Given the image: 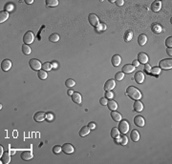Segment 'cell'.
<instances>
[{
  "instance_id": "7",
  "label": "cell",
  "mask_w": 172,
  "mask_h": 164,
  "mask_svg": "<svg viewBox=\"0 0 172 164\" xmlns=\"http://www.w3.org/2000/svg\"><path fill=\"white\" fill-rule=\"evenodd\" d=\"M62 151H63V153L67 155H70V154H73L74 153V147L72 146L70 143H65L63 144V146H62Z\"/></svg>"
},
{
  "instance_id": "29",
  "label": "cell",
  "mask_w": 172,
  "mask_h": 164,
  "mask_svg": "<svg viewBox=\"0 0 172 164\" xmlns=\"http://www.w3.org/2000/svg\"><path fill=\"white\" fill-rule=\"evenodd\" d=\"M2 161H3L4 164H8L10 163L11 161V156L9 153H5V154H3V156H2Z\"/></svg>"
},
{
  "instance_id": "6",
  "label": "cell",
  "mask_w": 172,
  "mask_h": 164,
  "mask_svg": "<svg viewBox=\"0 0 172 164\" xmlns=\"http://www.w3.org/2000/svg\"><path fill=\"white\" fill-rule=\"evenodd\" d=\"M88 21L89 23L91 24L93 27H97L98 24H99V20H98V17L94 14H90L89 16H88Z\"/></svg>"
},
{
  "instance_id": "54",
  "label": "cell",
  "mask_w": 172,
  "mask_h": 164,
  "mask_svg": "<svg viewBox=\"0 0 172 164\" xmlns=\"http://www.w3.org/2000/svg\"><path fill=\"white\" fill-rule=\"evenodd\" d=\"M25 2H26L27 4H32L33 2H34V0H26Z\"/></svg>"
},
{
  "instance_id": "36",
  "label": "cell",
  "mask_w": 172,
  "mask_h": 164,
  "mask_svg": "<svg viewBox=\"0 0 172 164\" xmlns=\"http://www.w3.org/2000/svg\"><path fill=\"white\" fill-rule=\"evenodd\" d=\"M53 68H52V64L51 63H49V62H45L44 64H42V70H44V71H50V70H52Z\"/></svg>"
},
{
  "instance_id": "10",
  "label": "cell",
  "mask_w": 172,
  "mask_h": 164,
  "mask_svg": "<svg viewBox=\"0 0 172 164\" xmlns=\"http://www.w3.org/2000/svg\"><path fill=\"white\" fill-rule=\"evenodd\" d=\"M12 68V62H11L10 59H4L1 63V69L5 72L9 71Z\"/></svg>"
},
{
  "instance_id": "1",
  "label": "cell",
  "mask_w": 172,
  "mask_h": 164,
  "mask_svg": "<svg viewBox=\"0 0 172 164\" xmlns=\"http://www.w3.org/2000/svg\"><path fill=\"white\" fill-rule=\"evenodd\" d=\"M126 94L134 100H140L142 98V94H141L140 90L137 89L136 87H133V86H130V87L127 88Z\"/></svg>"
},
{
  "instance_id": "18",
  "label": "cell",
  "mask_w": 172,
  "mask_h": 164,
  "mask_svg": "<svg viewBox=\"0 0 172 164\" xmlns=\"http://www.w3.org/2000/svg\"><path fill=\"white\" fill-rule=\"evenodd\" d=\"M133 109H134L135 112L140 113V112H142L143 110V105H142V103L140 100H136L134 105H133Z\"/></svg>"
},
{
  "instance_id": "26",
  "label": "cell",
  "mask_w": 172,
  "mask_h": 164,
  "mask_svg": "<svg viewBox=\"0 0 172 164\" xmlns=\"http://www.w3.org/2000/svg\"><path fill=\"white\" fill-rule=\"evenodd\" d=\"M107 107L109 108V110L111 111H116L118 108V104L115 100H110L109 102H107Z\"/></svg>"
},
{
  "instance_id": "21",
  "label": "cell",
  "mask_w": 172,
  "mask_h": 164,
  "mask_svg": "<svg viewBox=\"0 0 172 164\" xmlns=\"http://www.w3.org/2000/svg\"><path fill=\"white\" fill-rule=\"evenodd\" d=\"M111 117H112V119H113V120L117 121V122L122 120V114H120V113H118V112H116V111H112Z\"/></svg>"
},
{
  "instance_id": "3",
  "label": "cell",
  "mask_w": 172,
  "mask_h": 164,
  "mask_svg": "<svg viewBox=\"0 0 172 164\" xmlns=\"http://www.w3.org/2000/svg\"><path fill=\"white\" fill-rule=\"evenodd\" d=\"M159 68L164 70H168L172 68V60L171 59H162L159 63Z\"/></svg>"
},
{
  "instance_id": "43",
  "label": "cell",
  "mask_w": 172,
  "mask_h": 164,
  "mask_svg": "<svg viewBox=\"0 0 172 164\" xmlns=\"http://www.w3.org/2000/svg\"><path fill=\"white\" fill-rule=\"evenodd\" d=\"M113 97H114V94H113V93H112L111 91H108V92H106L105 93V97L106 98H109V99H111V98H113Z\"/></svg>"
},
{
  "instance_id": "45",
  "label": "cell",
  "mask_w": 172,
  "mask_h": 164,
  "mask_svg": "<svg viewBox=\"0 0 172 164\" xmlns=\"http://www.w3.org/2000/svg\"><path fill=\"white\" fill-rule=\"evenodd\" d=\"M99 102H101V105H107V98L106 97H103V98H101V100H99Z\"/></svg>"
},
{
  "instance_id": "22",
  "label": "cell",
  "mask_w": 172,
  "mask_h": 164,
  "mask_svg": "<svg viewBox=\"0 0 172 164\" xmlns=\"http://www.w3.org/2000/svg\"><path fill=\"white\" fill-rule=\"evenodd\" d=\"M151 30L152 32L155 33V34H160V33H162V28L161 27V25H159L158 23H154V24H152Z\"/></svg>"
},
{
  "instance_id": "15",
  "label": "cell",
  "mask_w": 172,
  "mask_h": 164,
  "mask_svg": "<svg viewBox=\"0 0 172 164\" xmlns=\"http://www.w3.org/2000/svg\"><path fill=\"white\" fill-rule=\"evenodd\" d=\"M134 79H135V81L137 83L139 84L142 83L143 80H144V74H142V72H137L136 74L134 75Z\"/></svg>"
},
{
  "instance_id": "23",
  "label": "cell",
  "mask_w": 172,
  "mask_h": 164,
  "mask_svg": "<svg viewBox=\"0 0 172 164\" xmlns=\"http://www.w3.org/2000/svg\"><path fill=\"white\" fill-rule=\"evenodd\" d=\"M115 141H116V143L118 142V143L122 144V145H126L127 142H128V139H127V137L125 136H122V137H119L118 138H116Z\"/></svg>"
},
{
  "instance_id": "13",
  "label": "cell",
  "mask_w": 172,
  "mask_h": 164,
  "mask_svg": "<svg viewBox=\"0 0 172 164\" xmlns=\"http://www.w3.org/2000/svg\"><path fill=\"white\" fill-rule=\"evenodd\" d=\"M136 68L132 64H126L122 67V73L123 74H131L132 72H134Z\"/></svg>"
},
{
  "instance_id": "35",
  "label": "cell",
  "mask_w": 172,
  "mask_h": 164,
  "mask_svg": "<svg viewBox=\"0 0 172 164\" xmlns=\"http://www.w3.org/2000/svg\"><path fill=\"white\" fill-rule=\"evenodd\" d=\"M65 85H66L68 88H72V87H74L75 85H76V82H75L74 79L69 78V79H67V80H66V82H65Z\"/></svg>"
},
{
  "instance_id": "12",
  "label": "cell",
  "mask_w": 172,
  "mask_h": 164,
  "mask_svg": "<svg viewBox=\"0 0 172 164\" xmlns=\"http://www.w3.org/2000/svg\"><path fill=\"white\" fill-rule=\"evenodd\" d=\"M138 61L142 64H146L148 61V55L144 53H140L138 54Z\"/></svg>"
},
{
  "instance_id": "38",
  "label": "cell",
  "mask_w": 172,
  "mask_h": 164,
  "mask_svg": "<svg viewBox=\"0 0 172 164\" xmlns=\"http://www.w3.org/2000/svg\"><path fill=\"white\" fill-rule=\"evenodd\" d=\"M14 4L13 3H8V4H6V6H5V11L9 13V12H12V11L14 10Z\"/></svg>"
},
{
  "instance_id": "33",
  "label": "cell",
  "mask_w": 172,
  "mask_h": 164,
  "mask_svg": "<svg viewBox=\"0 0 172 164\" xmlns=\"http://www.w3.org/2000/svg\"><path fill=\"white\" fill-rule=\"evenodd\" d=\"M22 53H23L24 54H26V55H28V54H31V48L29 45H27V44H24L23 46H22Z\"/></svg>"
},
{
  "instance_id": "24",
  "label": "cell",
  "mask_w": 172,
  "mask_h": 164,
  "mask_svg": "<svg viewBox=\"0 0 172 164\" xmlns=\"http://www.w3.org/2000/svg\"><path fill=\"white\" fill-rule=\"evenodd\" d=\"M146 42H147V36L145 34H140L138 37V43L141 46H143Z\"/></svg>"
},
{
  "instance_id": "20",
  "label": "cell",
  "mask_w": 172,
  "mask_h": 164,
  "mask_svg": "<svg viewBox=\"0 0 172 164\" xmlns=\"http://www.w3.org/2000/svg\"><path fill=\"white\" fill-rule=\"evenodd\" d=\"M130 137H131L132 141H134V142H137V141L140 140V134H139V132L137 130H133L131 132V134H130Z\"/></svg>"
},
{
  "instance_id": "9",
  "label": "cell",
  "mask_w": 172,
  "mask_h": 164,
  "mask_svg": "<svg viewBox=\"0 0 172 164\" xmlns=\"http://www.w3.org/2000/svg\"><path fill=\"white\" fill-rule=\"evenodd\" d=\"M134 123L136 124V126L138 127H143L145 124L144 118L141 115H137V117H134Z\"/></svg>"
},
{
  "instance_id": "44",
  "label": "cell",
  "mask_w": 172,
  "mask_h": 164,
  "mask_svg": "<svg viewBox=\"0 0 172 164\" xmlns=\"http://www.w3.org/2000/svg\"><path fill=\"white\" fill-rule=\"evenodd\" d=\"M144 71L146 72V73H150V71H151V66H150L148 63L144 64Z\"/></svg>"
},
{
  "instance_id": "47",
  "label": "cell",
  "mask_w": 172,
  "mask_h": 164,
  "mask_svg": "<svg viewBox=\"0 0 172 164\" xmlns=\"http://www.w3.org/2000/svg\"><path fill=\"white\" fill-rule=\"evenodd\" d=\"M46 118H47L48 120H53V118H54V115L51 114V113H48L47 114H46Z\"/></svg>"
},
{
  "instance_id": "34",
  "label": "cell",
  "mask_w": 172,
  "mask_h": 164,
  "mask_svg": "<svg viewBox=\"0 0 172 164\" xmlns=\"http://www.w3.org/2000/svg\"><path fill=\"white\" fill-rule=\"evenodd\" d=\"M46 5L49 7H57L58 5L57 0H46Z\"/></svg>"
},
{
  "instance_id": "31",
  "label": "cell",
  "mask_w": 172,
  "mask_h": 164,
  "mask_svg": "<svg viewBox=\"0 0 172 164\" xmlns=\"http://www.w3.org/2000/svg\"><path fill=\"white\" fill-rule=\"evenodd\" d=\"M49 40L51 42H53V43H56V42H57V41L59 40V35L57 34H52L49 36Z\"/></svg>"
},
{
  "instance_id": "28",
  "label": "cell",
  "mask_w": 172,
  "mask_h": 164,
  "mask_svg": "<svg viewBox=\"0 0 172 164\" xmlns=\"http://www.w3.org/2000/svg\"><path fill=\"white\" fill-rule=\"evenodd\" d=\"M37 76L39 77V79L44 80V79H46V78H47L48 74H47V73H46V71L39 70L38 71V73H37Z\"/></svg>"
},
{
  "instance_id": "11",
  "label": "cell",
  "mask_w": 172,
  "mask_h": 164,
  "mask_svg": "<svg viewBox=\"0 0 172 164\" xmlns=\"http://www.w3.org/2000/svg\"><path fill=\"white\" fill-rule=\"evenodd\" d=\"M20 157L23 160H30L31 158H33V152L32 151H24L21 153Z\"/></svg>"
},
{
  "instance_id": "50",
  "label": "cell",
  "mask_w": 172,
  "mask_h": 164,
  "mask_svg": "<svg viewBox=\"0 0 172 164\" xmlns=\"http://www.w3.org/2000/svg\"><path fill=\"white\" fill-rule=\"evenodd\" d=\"M166 53H167V54H168V55H170V56H171V55H172V49H171V48H167Z\"/></svg>"
},
{
  "instance_id": "53",
  "label": "cell",
  "mask_w": 172,
  "mask_h": 164,
  "mask_svg": "<svg viewBox=\"0 0 172 164\" xmlns=\"http://www.w3.org/2000/svg\"><path fill=\"white\" fill-rule=\"evenodd\" d=\"M67 94H69V95H72V94H74V92H73V91H72V90H68Z\"/></svg>"
},
{
  "instance_id": "46",
  "label": "cell",
  "mask_w": 172,
  "mask_h": 164,
  "mask_svg": "<svg viewBox=\"0 0 172 164\" xmlns=\"http://www.w3.org/2000/svg\"><path fill=\"white\" fill-rule=\"evenodd\" d=\"M88 127L90 128V130H94V129H96V124L94 122H90L88 124Z\"/></svg>"
},
{
  "instance_id": "37",
  "label": "cell",
  "mask_w": 172,
  "mask_h": 164,
  "mask_svg": "<svg viewBox=\"0 0 172 164\" xmlns=\"http://www.w3.org/2000/svg\"><path fill=\"white\" fill-rule=\"evenodd\" d=\"M123 77H124V74L122 73V72H120V73H117V74H115V78H116V80H122L123 79Z\"/></svg>"
},
{
  "instance_id": "51",
  "label": "cell",
  "mask_w": 172,
  "mask_h": 164,
  "mask_svg": "<svg viewBox=\"0 0 172 164\" xmlns=\"http://www.w3.org/2000/svg\"><path fill=\"white\" fill-rule=\"evenodd\" d=\"M51 64H52V68H53V69H57V63L56 62V61L52 62Z\"/></svg>"
},
{
  "instance_id": "41",
  "label": "cell",
  "mask_w": 172,
  "mask_h": 164,
  "mask_svg": "<svg viewBox=\"0 0 172 164\" xmlns=\"http://www.w3.org/2000/svg\"><path fill=\"white\" fill-rule=\"evenodd\" d=\"M160 72H161V69H160L159 67H154L151 71H150V73H151L152 74H160Z\"/></svg>"
},
{
  "instance_id": "19",
  "label": "cell",
  "mask_w": 172,
  "mask_h": 164,
  "mask_svg": "<svg viewBox=\"0 0 172 164\" xmlns=\"http://www.w3.org/2000/svg\"><path fill=\"white\" fill-rule=\"evenodd\" d=\"M72 100L76 104H80L81 103V95L78 93H74L72 94Z\"/></svg>"
},
{
  "instance_id": "8",
  "label": "cell",
  "mask_w": 172,
  "mask_h": 164,
  "mask_svg": "<svg viewBox=\"0 0 172 164\" xmlns=\"http://www.w3.org/2000/svg\"><path fill=\"white\" fill-rule=\"evenodd\" d=\"M115 86H116V82H115L114 79H109V80H107L106 82H105L104 90L106 91V92H108V91H111V90L114 89Z\"/></svg>"
},
{
  "instance_id": "16",
  "label": "cell",
  "mask_w": 172,
  "mask_h": 164,
  "mask_svg": "<svg viewBox=\"0 0 172 164\" xmlns=\"http://www.w3.org/2000/svg\"><path fill=\"white\" fill-rule=\"evenodd\" d=\"M111 62H112V65H113L114 67H118L119 65L121 64V62H122V58H121V56H120L119 54H115V55H113V57H112Z\"/></svg>"
},
{
  "instance_id": "42",
  "label": "cell",
  "mask_w": 172,
  "mask_h": 164,
  "mask_svg": "<svg viewBox=\"0 0 172 164\" xmlns=\"http://www.w3.org/2000/svg\"><path fill=\"white\" fill-rule=\"evenodd\" d=\"M165 45H166L168 48H171V46H172V37L171 36H169L166 38V40H165Z\"/></svg>"
},
{
  "instance_id": "5",
  "label": "cell",
  "mask_w": 172,
  "mask_h": 164,
  "mask_svg": "<svg viewBox=\"0 0 172 164\" xmlns=\"http://www.w3.org/2000/svg\"><path fill=\"white\" fill-rule=\"evenodd\" d=\"M34 35L33 34V32H27L26 34H24L23 36V41H24V44H32L34 42Z\"/></svg>"
},
{
  "instance_id": "52",
  "label": "cell",
  "mask_w": 172,
  "mask_h": 164,
  "mask_svg": "<svg viewBox=\"0 0 172 164\" xmlns=\"http://www.w3.org/2000/svg\"><path fill=\"white\" fill-rule=\"evenodd\" d=\"M3 147H2V145H0V157H2V154H3Z\"/></svg>"
},
{
  "instance_id": "49",
  "label": "cell",
  "mask_w": 172,
  "mask_h": 164,
  "mask_svg": "<svg viewBox=\"0 0 172 164\" xmlns=\"http://www.w3.org/2000/svg\"><path fill=\"white\" fill-rule=\"evenodd\" d=\"M139 65H140V62H139L138 60H134L133 61V66H134V67H138Z\"/></svg>"
},
{
  "instance_id": "30",
  "label": "cell",
  "mask_w": 172,
  "mask_h": 164,
  "mask_svg": "<svg viewBox=\"0 0 172 164\" xmlns=\"http://www.w3.org/2000/svg\"><path fill=\"white\" fill-rule=\"evenodd\" d=\"M120 131H119V129H117L116 127L112 128L111 130V137L114 138V139H116V138H118L119 137H120V133H119Z\"/></svg>"
},
{
  "instance_id": "4",
  "label": "cell",
  "mask_w": 172,
  "mask_h": 164,
  "mask_svg": "<svg viewBox=\"0 0 172 164\" xmlns=\"http://www.w3.org/2000/svg\"><path fill=\"white\" fill-rule=\"evenodd\" d=\"M119 131L122 133V134H125L127 132L129 131V124L126 120H121L120 121V124H119L118 127Z\"/></svg>"
},
{
  "instance_id": "2",
  "label": "cell",
  "mask_w": 172,
  "mask_h": 164,
  "mask_svg": "<svg viewBox=\"0 0 172 164\" xmlns=\"http://www.w3.org/2000/svg\"><path fill=\"white\" fill-rule=\"evenodd\" d=\"M29 65H30L31 69L34 71H39L42 68V64L40 63V61L38 59H35V58H32L29 62Z\"/></svg>"
},
{
  "instance_id": "25",
  "label": "cell",
  "mask_w": 172,
  "mask_h": 164,
  "mask_svg": "<svg viewBox=\"0 0 172 164\" xmlns=\"http://www.w3.org/2000/svg\"><path fill=\"white\" fill-rule=\"evenodd\" d=\"M89 133H90V128L88 127H86V126H84V127H82L80 129V131H79V133H78V134H79V136H80V137H86V136H87V134H89Z\"/></svg>"
},
{
  "instance_id": "39",
  "label": "cell",
  "mask_w": 172,
  "mask_h": 164,
  "mask_svg": "<svg viewBox=\"0 0 172 164\" xmlns=\"http://www.w3.org/2000/svg\"><path fill=\"white\" fill-rule=\"evenodd\" d=\"M97 30H98V32H101V31H105L106 30V25H105L104 23L98 24V26H97Z\"/></svg>"
},
{
  "instance_id": "17",
  "label": "cell",
  "mask_w": 172,
  "mask_h": 164,
  "mask_svg": "<svg viewBox=\"0 0 172 164\" xmlns=\"http://www.w3.org/2000/svg\"><path fill=\"white\" fill-rule=\"evenodd\" d=\"M161 8H162V2H161V1H158V0L154 1L151 5V10L153 11V12H155V13L159 12V11L161 10Z\"/></svg>"
},
{
  "instance_id": "48",
  "label": "cell",
  "mask_w": 172,
  "mask_h": 164,
  "mask_svg": "<svg viewBox=\"0 0 172 164\" xmlns=\"http://www.w3.org/2000/svg\"><path fill=\"white\" fill-rule=\"evenodd\" d=\"M115 3L117 4V6H122L124 4V1L123 0H117V1H115Z\"/></svg>"
},
{
  "instance_id": "40",
  "label": "cell",
  "mask_w": 172,
  "mask_h": 164,
  "mask_svg": "<svg viewBox=\"0 0 172 164\" xmlns=\"http://www.w3.org/2000/svg\"><path fill=\"white\" fill-rule=\"evenodd\" d=\"M61 151H62V147H60V146H55L54 148H53V153L54 154H59Z\"/></svg>"
},
{
  "instance_id": "14",
  "label": "cell",
  "mask_w": 172,
  "mask_h": 164,
  "mask_svg": "<svg viewBox=\"0 0 172 164\" xmlns=\"http://www.w3.org/2000/svg\"><path fill=\"white\" fill-rule=\"evenodd\" d=\"M45 117H46L45 113H43V112H37V113H35V114H34V119L37 121V122H41V121H43L44 119H45Z\"/></svg>"
},
{
  "instance_id": "27",
  "label": "cell",
  "mask_w": 172,
  "mask_h": 164,
  "mask_svg": "<svg viewBox=\"0 0 172 164\" xmlns=\"http://www.w3.org/2000/svg\"><path fill=\"white\" fill-rule=\"evenodd\" d=\"M8 17H9V13H8V12H6V11L1 12V13H0V22H1V23L5 22V21L8 19Z\"/></svg>"
},
{
  "instance_id": "32",
  "label": "cell",
  "mask_w": 172,
  "mask_h": 164,
  "mask_svg": "<svg viewBox=\"0 0 172 164\" xmlns=\"http://www.w3.org/2000/svg\"><path fill=\"white\" fill-rule=\"evenodd\" d=\"M132 38H133V33L131 31H127L124 34V40L126 42H129L130 40H132Z\"/></svg>"
}]
</instances>
